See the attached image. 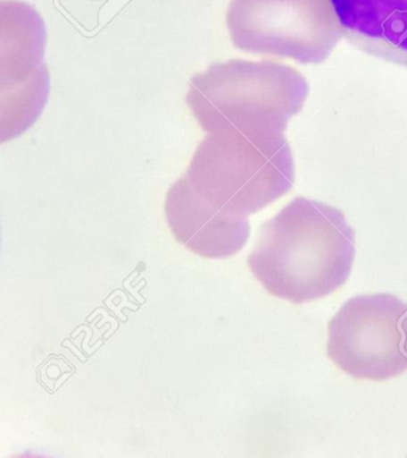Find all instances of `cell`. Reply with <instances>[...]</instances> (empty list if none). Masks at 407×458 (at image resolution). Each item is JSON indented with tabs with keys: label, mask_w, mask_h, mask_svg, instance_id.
I'll return each instance as SVG.
<instances>
[{
	"label": "cell",
	"mask_w": 407,
	"mask_h": 458,
	"mask_svg": "<svg viewBox=\"0 0 407 458\" xmlns=\"http://www.w3.org/2000/svg\"><path fill=\"white\" fill-rule=\"evenodd\" d=\"M310 88L292 66L261 60L217 63L190 80L187 103L204 132L228 127L285 131Z\"/></svg>",
	"instance_id": "cell-3"
},
{
	"label": "cell",
	"mask_w": 407,
	"mask_h": 458,
	"mask_svg": "<svg viewBox=\"0 0 407 458\" xmlns=\"http://www.w3.org/2000/svg\"><path fill=\"white\" fill-rule=\"evenodd\" d=\"M10 4L9 30L3 26L2 77L3 99L9 106L3 114V120L9 116V123L3 130V141L12 140L24 132L40 115L47 99L49 73L44 64L46 30L41 17L33 9L19 3L20 19Z\"/></svg>",
	"instance_id": "cell-6"
},
{
	"label": "cell",
	"mask_w": 407,
	"mask_h": 458,
	"mask_svg": "<svg viewBox=\"0 0 407 458\" xmlns=\"http://www.w3.org/2000/svg\"><path fill=\"white\" fill-rule=\"evenodd\" d=\"M328 356L361 381L385 382L407 371V303L388 293L346 301L328 323Z\"/></svg>",
	"instance_id": "cell-5"
},
{
	"label": "cell",
	"mask_w": 407,
	"mask_h": 458,
	"mask_svg": "<svg viewBox=\"0 0 407 458\" xmlns=\"http://www.w3.org/2000/svg\"><path fill=\"white\" fill-rule=\"evenodd\" d=\"M346 40L407 67V0H330Z\"/></svg>",
	"instance_id": "cell-8"
},
{
	"label": "cell",
	"mask_w": 407,
	"mask_h": 458,
	"mask_svg": "<svg viewBox=\"0 0 407 458\" xmlns=\"http://www.w3.org/2000/svg\"><path fill=\"white\" fill-rule=\"evenodd\" d=\"M355 253L345 213L297 197L261 226L247 266L271 296L300 304L345 285Z\"/></svg>",
	"instance_id": "cell-1"
},
{
	"label": "cell",
	"mask_w": 407,
	"mask_h": 458,
	"mask_svg": "<svg viewBox=\"0 0 407 458\" xmlns=\"http://www.w3.org/2000/svg\"><path fill=\"white\" fill-rule=\"evenodd\" d=\"M164 211L177 242L201 258L235 257L250 237L247 218L218 211L191 188L186 175L169 188Z\"/></svg>",
	"instance_id": "cell-7"
},
{
	"label": "cell",
	"mask_w": 407,
	"mask_h": 458,
	"mask_svg": "<svg viewBox=\"0 0 407 458\" xmlns=\"http://www.w3.org/2000/svg\"><path fill=\"white\" fill-rule=\"evenodd\" d=\"M184 175L218 211L247 218L288 193L295 165L283 131L228 127L208 132Z\"/></svg>",
	"instance_id": "cell-2"
},
{
	"label": "cell",
	"mask_w": 407,
	"mask_h": 458,
	"mask_svg": "<svg viewBox=\"0 0 407 458\" xmlns=\"http://www.w3.org/2000/svg\"><path fill=\"white\" fill-rule=\"evenodd\" d=\"M226 23L240 51L299 64L324 62L342 35L330 0H231Z\"/></svg>",
	"instance_id": "cell-4"
}]
</instances>
